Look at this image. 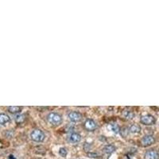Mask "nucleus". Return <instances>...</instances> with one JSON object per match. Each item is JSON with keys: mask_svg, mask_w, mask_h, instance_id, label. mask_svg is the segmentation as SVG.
Wrapping results in <instances>:
<instances>
[{"mask_svg": "<svg viewBox=\"0 0 159 159\" xmlns=\"http://www.w3.org/2000/svg\"><path fill=\"white\" fill-rule=\"evenodd\" d=\"M124 116H125L127 119H132L134 116V114L130 111H126L125 113H124Z\"/></svg>", "mask_w": 159, "mask_h": 159, "instance_id": "obj_16", "label": "nucleus"}, {"mask_svg": "<svg viewBox=\"0 0 159 159\" xmlns=\"http://www.w3.org/2000/svg\"><path fill=\"white\" fill-rule=\"evenodd\" d=\"M59 154L63 157H65L68 154V150L65 147H61L59 150Z\"/></svg>", "mask_w": 159, "mask_h": 159, "instance_id": "obj_15", "label": "nucleus"}, {"mask_svg": "<svg viewBox=\"0 0 159 159\" xmlns=\"http://www.w3.org/2000/svg\"><path fill=\"white\" fill-rule=\"evenodd\" d=\"M9 159H15V157H14L13 155H10V156H9Z\"/></svg>", "mask_w": 159, "mask_h": 159, "instance_id": "obj_18", "label": "nucleus"}, {"mask_svg": "<svg viewBox=\"0 0 159 159\" xmlns=\"http://www.w3.org/2000/svg\"><path fill=\"white\" fill-rule=\"evenodd\" d=\"M144 157L145 159H159V153L154 150H150L146 152Z\"/></svg>", "mask_w": 159, "mask_h": 159, "instance_id": "obj_8", "label": "nucleus"}, {"mask_svg": "<svg viewBox=\"0 0 159 159\" xmlns=\"http://www.w3.org/2000/svg\"><path fill=\"white\" fill-rule=\"evenodd\" d=\"M30 139L36 142H42L46 139V135L42 130L36 129L30 133Z\"/></svg>", "mask_w": 159, "mask_h": 159, "instance_id": "obj_2", "label": "nucleus"}, {"mask_svg": "<svg viewBox=\"0 0 159 159\" xmlns=\"http://www.w3.org/2000/svg\"><path fill=\"white\" fill-rule=\"evenodd\" d=\"M68 141L71 144H77L81 141V135L78 133H72L68 137Z\"/></svg>", "mask_w": 159, "mask_h": 159, "instance_id": "obj_7", "label": "nucleus"}, {"mask_svg": "<svg viewBox=\"0 0 159 159\" xmlns=\"http://www.w3.org/2000/svg\"><path fill=\"white\" fill-rule=\"evenodd\" d=\"M15 122L17 123H22L25 120H26V115H23V114H18V115L15 116Z\"/></svg>", "mask_w": 159, "mask_h": 159, "instance_id": "obj_14", "label": "nucleus"}, {"mask_svg": "<svg viewBox=\"0 0 159 159\" xmlns=\"http://www.w3.org/2000/svg\"><path fill=\"white\" fill-rule=\"evenodd\" d=\"M10 118L8 115L5 113H0V124L5 125L6 123H10Z\"/></svg>", "mask_w": 159, "mask_h": 159, "instance_id": "obj_9", "label": "nucleus"}, {"mask_svg": "<svg viewBox=\"0 0 159 159\" xmlns=\"http://www.w3.org/2000/svg\"><path fill=\"white\" fill-rule=\"evenodd\" d=\"M103 150L104 153H107V154H111V153H112L113 152H115V147L113 145H111V144H110V145H107L103 147Z\"/></svg>", "mask_w": 159, "mask_h": 159, "instance_id": "obj_12", "label": "nucleus"}, {"mask_svg": "<svg viewBox=\"0 0 159 159\" xmlns=\"http://www.w3.org/2000/svg\"><path fill=\"white\" fill-rule=\"evenodd\" d=\"M22 111V107L18 106H11L8 107V111L11 114H18L20 113Z\"/></svg>", "mask_w": 159, "mask_h": 159, "instance_id": "obj_13", "label": "nucleus"}, {"mask_svg": "<svg viewBox=\"0 0 159 159\" xmlns=\"http://www.w3.org/2000/svg\"><path fill=\"white\" fill-rule=\"evenodd\" d=\"M154 142H155V139L153 135H145V136L142 139L141 142H142V145L143 146L146 147V146H149L153 144Z\"/></svg>", "mask_w": 159, "mask_h": 159, "instance_id": "obj_6", "label": "nucleus"}, {"mask_svg": "<svg viewBox=\"0 0 159 159\" xmlns=\"http://www.w3.org/2000/svg\"><path fill=\"white\" fill-rule=\"evenodd\" d=\"M120 132H121V135L122 136H127V134L129 133V128L127 129L126 127L123 128V129H120Z\"/></svg>", "mask_w": 159, "mask_h": 159, "instance_id": "obj_17", "label": "nucleus"}, {"mask_svg": "<svg viewBox=\"0 0 159 159\" xmlns=\"http://www.w3.org/2000/svg\"><path fill=\"white\" fill-rule=\"evenodd\" d=\"M47 121L54 126L61 125L63 122V118L60 114L56 113V112H51L47 115L46 117Z\"/></svg>", "mask_w": 159, "mask_h": 159, "instance_id": "obj_1", "label": "nucleus"}, {"mask_svg": "<svg viewBox=\"0 0 159 159\" xmlns=\"http://www.w3.org/2000/svg\"><path fill=\"white\" fill-rule=\"evenodd\" d=\"M155 121H156L155 118L151 115H143V116L141 117V119H140V122L142 123V124L146 126L153 125L155 123Z\"/></svg>", "mask_w": 159, "mask_h": 159, "instance_id": "obj_3", "label": "nucleus"}, {"mask_svg": "<svg viewBox=\"0 0 159 159\" xmlns=\"http://www.w3.org/2000/svg\"><path fill=\"white\" fill-rule=\"evenodd\" d=\"M141 131V127L138 124H132L129 127V132L132 134H139Z\"/></svg>", "mask_w": 159, "mask_h": 159, "instance_id": "obj_10", "label": "nucleus"}, {"mask_svg": "<svg viewBox=\"0 0 159 159\" xmlns=\"http://www.w3.org/2000/svg\"><path fill=\"white\" fill-rule=\"evenodd\" d=\"M108 128L115 134H119L120 132V127H119V126L118 125L117 123H111L108 126Z\"/></svg>", "mask_w": 159, "mask_h": 159, "instance_id": "obj_11", "label": "nucleus"}, {"mask_svg": "<svg viewBox=\"0 0 159 159\" xmlns=\"http://www.w3.org/2000/svg\"><path fill=\"white\" fill-rule=\"evenodd\" d=\"M83 127L87 131H94L97 128V124L93 119H87L83 123Z\"/></svg>", "mask_w": 159, "mask_h": 159, "instance_id": "obj_4", "label": "nucleus"}, {"mask_svg": "<svg viewBox=\"0 0 159 159\" xmlns=\"http://www.w3.org/2000/svg\"><path fill=\"white\" fill-rule=\"evenodd\" d=\"M68 118L69 119L70 121L73 122V123H78V122L81 121L82 115L78 111H70L69 113L68 114Z\"/></svg>", "mask_w": 159, "mask_h": 159, "instance_id": "obj_5", "label": "nucleus"}]
</instances>
